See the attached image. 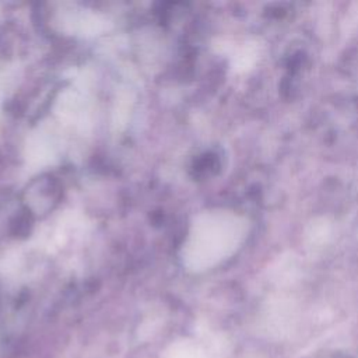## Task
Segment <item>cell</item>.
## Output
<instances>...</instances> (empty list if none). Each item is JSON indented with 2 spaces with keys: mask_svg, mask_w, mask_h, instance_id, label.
Segmentation results:
<instances>
[{
  "mask_svg": "<svg viewBox=\"0 0 358 358\" xmlns=\"http://www.w3.org/2000/svg\"><path fill=\"white\" fill-rule=\"evenodd\" d=\"M242 236L241 221L224 211L199 214L189 229L180 257L189 271L211 268L227 259L238 246Z\"/></svg>",
  "mask_w": 358,
  "mask_h": 358,
  "instance_id": "cell-1",
  "label": "cell"
},
{
  "mask_svg": "<svg viewBox=\"0 0 358 358\" xmlns=\"http://www.w3.org/2000/svg\"><path fill=\"white\" fill-rule=\"evenodd\" d=\"M60 141L52 126L41 124L35 129L25 145L27 162L31 168H45L59 158Z\"/></svg>",
  "mask_w": 358,
  "mask_h": 358,
  "instance_id": "cell-2",
  "label": "cell"
},
{
  "mask_svg": "<svg viewBox=\"0 0 358 358\" xmlns=\"http://www.w3.org/2000/svg\"><path fill=\"white\" fill-rule=\"evenodd\" d=\"M55 113L63 123L81 131L91 124V102L81 90H64L56 101Z\"/></svg>",
  "mask_w": 358,
  "mask_h": 358,
  "instance_id": "cell-3",
  "label": "cell"
},
{
  "mask_svg": "<svg viewBox=\"0 0 358 358\" xmlns=\"http://www.w3.org/2000/svg\"><path fill=\"white\" fill-rule=\"evenodd\" d=\"M57 21L64 32L84 36L96 35L108 27V21L101 15L77 7L62 10Z\"/></svg>",
  "mask_w": 358,
  "mask_h": 358,
  "instance_id": "cell-4",
  "label": "cell"
},
{
  "mask_svg": "<svg viewBox=\"0 0 358 358\" xmlns=\"http://www.w3.org/2000/svg\"><path fill=\"white\" fill-rule=\"evenodd\" d=\"M175 358H200V357L196 351L185 348V350H180L178 354H175Z\"/></svg>",
  "mask_w": 358,
  "mask_h": 358,
  "instance_id": "cell-5",
  "label": "cell"
}]
</instances>
